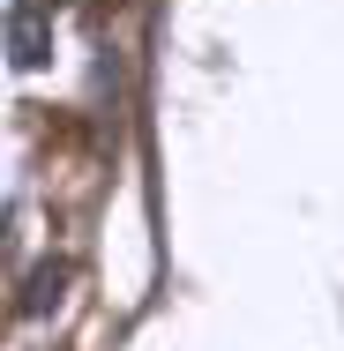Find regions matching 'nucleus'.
Instances as JSON below:
<instances>
[{"instance_id":"obj_2","label":"nucleus","mask_w":344,"mask_h":351,"mask_svg":"<svg viewBox=\"0 0 344 351\" xmlns=\"http://www.w3.org/2000/svg\"><path fill=\"white\" fill-rule=\"evenodd\" d=\"M60 284H68V262H45L38 284L23 291V314H45V306H60Z\"/></svg>"},{"instance_id":"obj_1","label":"nucleus","mask_w":344,"mask_h":351,"mask_svg":"<svg viewBox=\"0 0 344 351\" xmlns=\"http://www.w3.org/2000/svg\"><path fill=\"white\" fill-rule=\"evenodd\" d=\"M8 60L15 68H45L53 60V8L45 0H15L8 8Z\"/></svg>"}]
</instances>
